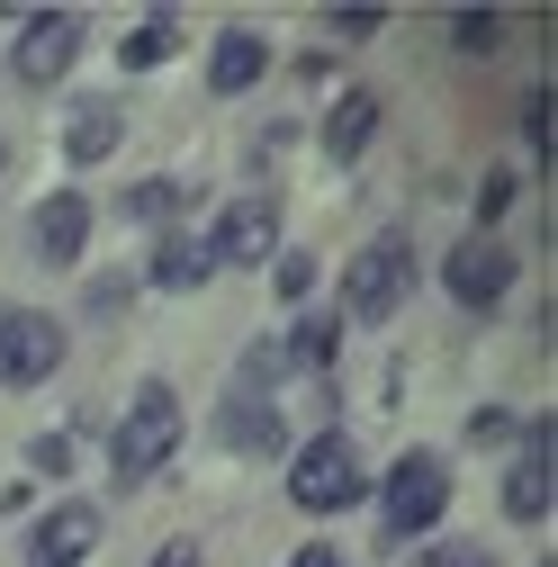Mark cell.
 <instances>
[{
  "instance_id": "15",
  "label": "cell",
  "mask_w": 558,
  "mask_h": 567,
  "mask_svg": "<svg viewBox=\"0 0 558 567\" xmlns=\"http://www.w3.org/2000/svg\"><path fill=\"white\" fill-rule=\"evenodd\" d=\"M117 135H126V117L108 100H91V109H73V126H63V154H73V163H108Z\"/></svg>"
},
{
  "instance_id": "17",
  "label": "cell",
  "mask_w": 558,
  "mask_h": 567,
  "mask_svg": "<svg viewBox=\"0 0 558 567\" xmlns=\"http://www.w3.org/2000/svg\"><path fill=\"white\" fill-rule=\"evenodd\" d=\"M172 45H180V37H172V19H145V28H135V37L117 45V63H126V73H154V63H163Z\"/></svg>"
},
{
  "instance_id": "5",
  "label": "cell",
  "mask_w": 558,
  "mask_h": 567,
  "mask_svg": "<svg viewBox=\"0 0 558 567\" xmlns=\"http://www.w3.org/2000/svg\"><path fill=\"white\" fill-rule=\"evenodd\" d=\"M405 289H414V261H405V244H370V252L352 261V279H342V307H352L361 324H388V316L405 307Z\"/></svg>"
},
{
  "instance_id": "10",
  "label": "cell",
  "mask_w": 558,
  "mask_h": 567,
  "mask_svg": "<svg viewBox=\"0 0 558 567\" xmlns=\"http://www.w3.org/2000/svg\"><path fill=\"white\" fill-rule=\"evenodd\" d=\"M91 549H100V514L91 505H54L37 523V540H28V567H82Z\"/></svg>"
},
{
  "instance_id": "11",
  "label": "cell",
  "mask_w": 558,
  "mask_h": 567,
  "mask_svg": "<svg viewBox=\"0 0 558 567\" xmlns=\"http://www.w3.org/2000/svg\"><path fill=\"white\" fill-rule=\"evenodd\" d=\"M442 279H451V298H459V307H496V298H505V279H514V252H505V244H459Z\"/></svg>"
},
{
  "instance_id": "27",
  "label": "cell",
  "mask_w": 558,
  "mask_h": 567,
  "mask_svg": "<svg viewBox=\"0 0 558 567\" xmlns=\"http://www.w3.org/2000/svg\"><path fill=\"white\" fill-rule=\"evenodd\" d=\"M289 567H342V558H333V549H298Z\"/></svg>"
},
{
  "instance_id": "26",
  "label": "cell",
  "mask_w": 558,
  "mask_h": 567,
  "mask_svg": "<svg viewBox=\"0 0 558 567\" xmlns=\"http://www.w3.org/2000/svg\"><path fill=\"white\" fill-rule=\"evenodd\" d=\"M154 567H198V549H189V540H172V549H163Z\"/></svg>"
},
{
  "instance_id": "9",
  "label": "cell",
  "mask_w": 558,
  "mask_h": 567,
  "mask_svg": "<svg viewBox=\"0 0 558 567\" xmlns=\"http://www.w3.org/2000/svg\"><path fill=\"white\" fill-rule=\"evenodd\" d=\"M82 244H91V198H82V189H54V198L37 207V261H45V270H73Z\"/></svg>"
},
{
  "instance_id": "14",
  "label": "cell",
  "mask_w": 558,
  "mask_h": 567,
  "mask_svg": "<svg viewBox=\"0 0 558 567\" xmlns=\"http://www.w3.org/2000/svg\"><path fill=\"white\" fill-rule=\"evenodd\" d=\"M370 135H379V100H370V91H342L333 117H324V154H333V163H352Z\"/></svg>"
},
{
  "instance_id": "2",
  "label": "cell",
  "mask_w": 558,
  "mask_h": 567,
  "mask_svg": "<svg viewBox=\"0 0 558 567\" xmlns=\"http://www.w3.org/2000/svg\"><path fill=\"white\" fill-rule=\"evenodd\" d=\"M442 505H451V468H442V451H405V460L388 468V486H379V523H388V540H424V532L442 523Z\"/></svg>"
},
{
  "instance_id": "7",
  "label": "cell",
  "mask_w": 558,
  "mask_h": 567,
  "mask_svg": "<svg viewBox=\"0 0 558 567\" xmlns=\"http://www.w3.org/2000/svg\"><path fill=\"white\" fill-rule=\"evenodd\" d=\"M270 252H279V207H270V198H235L226 217H217V244H207V261L252 270V261H270Z\"/></svg>"
},
{
  "instance_id": "12",
  "label": "cell",
  "mask_w": 558,
  "mask_h": 567,
  "mask_svg": "<svg viewBox=\"0 0 558 567\" xmlns=\"http://www.w3.org/2000/svg\"><path fill=\"white\" fill-rule=\"evenodd\" d=\"M261 63H270V45H261L252 28H226V37H217V54H207V91H217V100L252 91V82H261Z\"/></svg>"
},
{
  "instance_id": "18",
  "label": "cell",
  "mask_w": 558,
  "mask_h": 567,
  "mask_svg": "<svg viewBox=\"0 0 558 567\" xmlns=\"http://www.w3.org/2000/svg\"><path fill=\"white\" fill-rule=\"evenodd\" d=\"M451 37H459L468 54H496V10H459V19H451Z\"/></svg>"
},
{
  "instance_id": "4",
  "label": "cell",
  "mask_w": 558,
  "mask_h": 567,
  "mask_svg": "<svg viewBox=\"0 0 558 567\" xmlns=\"http://www.w3.org/2000/svg\"><path fill=\"white\" fill-rule=\"evenodd\" d=\"M54 370H63V324L10 307V316H0V388H37Z\"/></svg>"
},
{
  "instance_id": "25",
  "label": "cell",
  "mask_w": 558,
  "mask_h": 567,
  "mask_svg": "<svg viewBox=\"0 0 558 567\" xmlns=\"http://www.w3.org/2000/svg\"><path fill=\"white\" fill-rule=\"evenodd\" d=\"M37 468H45V477H63V468H73V442L45 433V442H37Z\"/></svg>"
},
{
  "instance_id": "3",
  "label": "cell",
  "mask_w": 558,
  "mask_h": 567,
  "mask_svg": "<svg viewBox=\"0 0 558 567\" xmlns=\"http://www.w3.org/2000/svg\"><path fill=\"white\" fill-rule=\"evenodd\" d=\"M361 495H370V468H361V451L342 442V433H324V442L298 451V468H289V505H307V514H342V505H361Z\"/></svg>"
},
{
  "instance_id": "24",
  "label": "cell",
  "mask_w": 558,
  "mask_h": 567,
  "mask_svg": "<svg viewBox=\"0 0 558 567\" xmlns=\"http://www.w3.org/2000/svg\"><path fill=\"white\" fill-rule=\"evenodd\" d=\"M333 37H352V45L379 37V10H333Z\"/></svg>"
},
{
  "instance_id": "1",
  "label": "cell",
  "mask_w": 558,
  "mask_h": 567,
  "mask_svg": "<svg viewBox=\"0 0 558 567\" xmlns=\"http://www.w3.org/2000/svg\"><path fill=\"white\" fill-rule=\"evenodd\" d=\"M172 451H180V396L163 379H145V388L126 396L117 433H108V460H117V477H154Z\"/></svg>"
},
{
  "instance_id": "6",
  "label": "cell",
  "mask_w": 558,
  "mask_h": 567,
  "mask_svg": "<svg viewBox=\"0 0 558 567\" xmlns=\"http://www.w3.org/2000/svg\"><path fill=\"white\" fill-rule=\"evenodd\" d=\"M549 468H558V423L540 414L531 433H523V460L505 468V514H514V523H540V514H549V495H558Z\"/></svg>"
},
{
  "instance_id": "16",
  "label": "cell",
  "mask_w": 558,
  "mask_h": 567,
  "mask_svg": "<svg viewBox=\"0 0 558 567\" xmlns=\"http://www.w3.org/2000/svg\"><path fill=\"white\" fill-rule=\"evenodd\" d=\"M226 442H235V451H279V414H270V405H252V396H244V405H235V414H226Z\"/></svg>"
},
{
  "instance_id": "23",
  "label": "cell",
  "mask_w": 558,
  "mask_h": 567,
  "mask_svg": "<svg viewBox=\"0 0 558 567\" xmlns=\"http://www.w3.org/2000/svg\"><path fill=\"white\" fill-rule=\"evenodd\" d=\"M307 289H316V261L289 252V261H279V298H307Z\"/></svg>"
},
{
  "instance_id": "22",
  "label": "cell",
  "mask_w": 558,
  "mask_h": 567,
  "mask_svg": "<svg viewBox=\"0 0 558 567\" xmlns=\"http://www.w3.org/2000/svg\"><path fill=\"white\" fill-rule=\"evenodd\" d=\"M523 135L549 154V91H531V100H523Z\"/></svg>"
},
{
  "instance_id": "8",
  "label": "cell",
  "mask_w": 558,
  "mask_h": 567,
  "mask_svg": "<svg viewBox=\"0 0 558 567\" xmlns=\"http://www.w3.org/2000/svg\"><path fill=\"white\" fill-rule=\"evenodd\" d=\"M73 54H82V10L28 19V37H19V82H63V73H73Z\"/></svg>"
},
{
  "instance_id": "20",
  "label": "cell",
  "mask_w": 558,
  "mask_h": 567,
  "mask_svg": "<svg viewBox=\"0 0 558 567\" xmlns=\"http://www.w3.org/2000/svg\"><path fill=\"white\" fill-rule=\"evenodd\" d=\"M414 567H496V558H486V549H468V540H459V549H414Z\"/></svg>"
},
{
  "instance_id": "21",
  "label": "cell",
  "mask_w": 558,
  "mask_h": 567,
  "mask_svg": "<svg viewBox=\"0 0 558 567\" xmlns=\"http://www.w3.org/2000/svg\"><path fill=\"white\" fill-rule=\"evenodd\" d=\"M514 207V172H486V189H477V217H505Z\"/></svg>"
},
{
  "instance_id": "13",
  "label": "cell",
  "mask_w": 558,
  "mask_h": 567,
  "mask_svg": "<svg viewBox=\"0 0 558 567\" xmlns=\"http://www.w3.org/2000/svg\"><path fill=\"white\" fill-rule=\"evenodd\" d=\"M207 270H217V261H207V244H198V235H163L145 279H154L163 298H189V289H207Z\"/></svg>"
},
{
  "instance_id": "19",
  "label": "cell",
  "mask_w": 558,
  "mask_h": 567,
  "mask_svg": "<svg viewBox=\"0 0 558 567\" xmlns=\"http://www.w3.org/2000/svg\"><path fill=\"white\" fill-rule=\"evenodd\" d=\"M189 189H172V181H145V189H135L126 207H135V217H172V207H180Z\"/></svg>"
}]
</instances>
